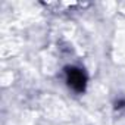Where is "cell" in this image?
Listing matches in <instances>:
<instances>
[{
    "instance_id": "1",
    "label": "cell",
    "mask_w": 125,
    "mask_h": 125,
    "mask_svg": "<svg viewBox=\"0 0 125 125\" xmlns=\"http://www.w3.org/2000/svg\"><path fill=\"white\" fill-rule=\"evenodd\" d=\"M66 81H68V85L72 90H75L77 93H81L85 90L87 77L83 72V69H80V68H75V66L66 68Z\"/></svg>"
}]
</instances>
